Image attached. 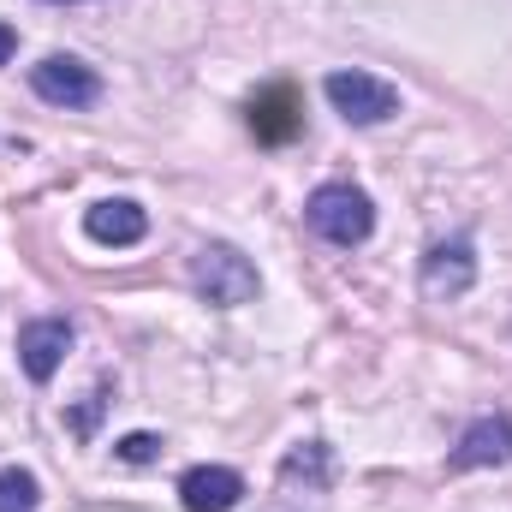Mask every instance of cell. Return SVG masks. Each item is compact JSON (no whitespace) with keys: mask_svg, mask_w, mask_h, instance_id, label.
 <instances>
[{"mask_svg":"<svg viewBox=\"0 0 512 512\" xmlns=\"http://www.w3.org/2000/svg\"><path fill=\"white\" fill-rule=\"evenodd\" d=\"M191 286L215 310H239V304H251L256 292H262V274H256V262L239 245H203V251L191 256Z\"/></svg>","mask_w":512,"mask_h":512,"instance_id":"cell-2","label":"cell"},{"mask_svg":"<svg viewBox=\"0 0 512 512\" xmlns=\"http://www.w3.org/2000/svg\"><path fill=\"white\" fill-rule=\"evenodd\" d=\"M42 507V483L30 471H0V512H36Z\"/></svg>","mask_w":512,"mask_h":512,"instance_id":"cell-12","label":"cell"},{"mask_svg":"<svg viewBox=\"0 0 512 512\" xmlns=\"http://www.w3.org/2000/svg\"><path fill=\"white\" fill-rule=\"evenodd\" d=\"M66 352H72V322L66 316H36V322L18 328V364H24L30 382H54Z\"/></svg>","mask_w":512,"mask_h":512,"instance_id":"cell-6","label":"cell"},{"mask_svg":"<svg viewBox=\"0 0 512 512\" xmlns=\"http://www.w3.org/2000/svg\"><path fill=\"white\" fill-rule=\"evenodd\" d=\"M417 286H423V298H435V304H453V298H465V292L477 286V251H471V239L429 245Z\"/></svg>","mask_w":512,"mask_h":512,"instance_id":"cell-5","label":"cell"},{"mask_svg":"<svg viewBox=\"0 0 512 512\" xmlns=\"http://www.w3.org/2000/svg\"><path fill=\"white\" fill-rule=\"evenodd\" d=\"M155 453H161L155 435H126V441H120V459H126V465H149Z\"/></svg>","mask_w":512,"mask_h":512,"instance_id":"cell-13","label":"cell"},{"mask_svg":"<svg viewBox=\"0 0 512 512\" xmlns=\"http://www.w3.org/2000/svg\"><path fill=\"white\" fill-rule=\"evenodd\" d=\"M12 48H18V30H12V24H0V66L12 60Z\"/></svg>","mask_w":512,"mask_h":512,"instance_id":"cell-14","label":"cell"},{"mask_svg":"<svg viewBox=\"0 0 512 512\" xmlns=\"http://www.w3.org/2000/svg\"><path fill=\"white\" fill-rule=\"evenodd\" d=\"M512 459V417L501 411H489V417H477V423H465V435H459V447H453V471H483V465H507Z\"/></svg>","mask_w":512,"mask_h":512,"instance_id":"cell-7","label":"cell"},{"mask_svg":"<svg viewBox=\"0 0 512 512\" xmlns=\"http://www.w3.org/2000/svg\"><path fill=\"white\" fill-rule=\"evenodd\" d=\"M84 233H90V245L126 251V245H137V239L149 233V215H143L131 197H102V203L84 215Z\"/></svg>","mask_w":512,"mask_h":512,"instance_id":"cell-9","label":"cell"},{"mask_svg":"<svg viewBox=\"0 0 512 512\" xmlns=\"http://www.w3.org/2000/svg\"><path fill=\"white\" fill-rule=\"evenodd\" d=\"M179 501L185 512H233L245 501V477L233 465H191L179 477Z\"/></svg>","mask_w":512,"mask_h":512,"instance_id":"cell-8","label":"cell"},{"mask_svg":"<svg viewBox=\"0 0 512 512\" xmlns=\"http://www.w3.org/2000/svg\"><path fill=\"white\" fill-rule=\"evenodd\" d=\"M245 120L262 143H292L298 131H304V108H298V96L286 90V84H274V90H256L251 108H245Z\"/></svg>","mask_w":512,"mask_h":512,"instance_id":"cell-10","label":"cell"},{"mask_svg":"<svg viewBox=\"0 0 512 512\" xmlns=\"http://www.w3.org/2000/svg\"><path fill=\"white\" fill-rule=\"evenodd\" d=\"M304 221H310L316 239L352 251V245H364V239L376 233V203H370V191H358V185H322V191H310Z\"/></svg>","mask_w":512,"mask_h":512,"instance_id":"cell-1","label":"cell"},{"mask_svg":"<svg viewBox=\"0 0 512 512\" xmlns=\"http://www.w3.org/2000/svg\"><path fill=\"white\" fill-rule=\"evenodd\" d=\"M30 90L48 102V108H96L102 102V78L78 60V54H48L42 66H30Z\"/></svg>","mask_w":512,"mask_h":512,"instance_id":"cell-4","label":"cell"},{"mask_svg":"<svg viewBox=\"0 0 512 512\" xmlns=\"http://www.w3.org/2000/svg\"><path fill=\"white\" fill-rule=\"evenodd\" d=\"M328 102H334V114L340 120H352V126H382L399 114V90L376 78V72H328Z\"/></svg>","mask_w":512,"mask_h":512,"instance_id":"cell-3","label":"cell"},{"mask_svg":"<svg viewBox=\"0 0 512 512\" xmlns=\"http://www.w3.org/2000/svg\"><path fill=\"white\" fill-rule=\"evenodd\" d=\"M280 483L286 489H304V495H322L334 483V447L328 441H298L286 459H280Z\"/></svg>","mask_w":512,"mask_h":512,"instance_id":"cell-11","label":"cell"}]
</instances>
